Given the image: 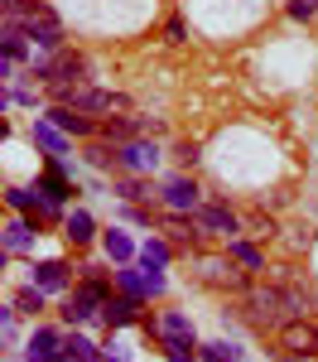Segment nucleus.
<instances>
[{
  "label": "nucleus",
  "mask_w": 318,
  "mask_h": 362,
  "mask_svg": "<svg viewBox=\"0 0 318 362\" xmlns=\"http://www.w3.org/2000/svg\"><path fill=\"white\" fill-rule=\"evenodd\" d=\"M116 165L126 174H154L159 169V145L154 140H126V145H116Z\"/></svg>",
  "instance_id": "nucleus-5"
},
{
  "label": "nucleus",
  "mask_w": 318,
  "mask_h": 362,
  "mask_svg": "<svg viewBox=\"0 0 318 362\" xmlns=\"http://www.w3.org/2000/svg\"><path fill=\"white\" fill-rule=\"evenodd\" d=\"M280 338H285V353H289L294 362L318 358V324H309V319H294V324H285V329H280Z\"/></svg>",
  "instance_id": "nucleus-7"
},
{
  "label": "nucleus",
  "mask_w": 318,
  "mask_h": 362,
  "mask_svg": "<svg viewBox=\"0 0 318 362\" xmlns=\"http://www.w3.org/2000/svg\"><path fill=\"white\" fill-rule=\"evenodd\" d=\"M111 300V290H106V276H87L73 295H68V305H63V319L68 324H92L97 314H102V305Z\"/></svg>",
  "instance_id": "nucleus-3"
},
{
  "label": "nucleus",
  "mask_w": 318,
  "mask_h": 362,
  "mask_svg": "<svg viewBox=\"0 0 318 362\" xmlns=\"http://www.w3.org/2000/svg\"><path fill=\"white\" fill-rule=\"evenodd\" d=\"M44 295H49V290H39V285H29V290H20V295H15V309L34 319V314L44 309Z\"/></svg>",
  "instance_id": "nucleus-27"
},
{
  "label": "nucleus",
  "mask_w": 318,
  "mask_h": 362,
  "mask_svg": "<svg viewBox=\"0 0 318 362\" xmlns=\"http://www.w3.org/2000/svg\"><path fill=\"white\" fill-rule=\"evenodd\" d=\"M159 348L169 353V362H198V353H193L198 343L193 338H159Z\"/></svg>",
  "instance_id": "nucleus-25"
},
{
  "label": "nucleus",
  "mask_w": 318,
  "mask_h": 362,
  "mask_svg": "<svg viewBox=\"0 0 318 362\" xmlns=\"http://www.w3.org/2000/svg\"><path fill=\"white\" fill-rule=\"evenodd\" d=\"M44 83H87V58L78 49H58Z\"/></svg>",
  "instance_id": "nucleus-10"
},
{
  "label": "nucleus",
  "mask_w": 318,
  "mask_h": 362,
  "mask_svg": "<svg viewBox=\"0 0 318 362\" xmlns=\"http://www.w3.org/2000/svg\"><path fill=\"white\" fill-rule=\"evenodd\" d=\"M246 227H251V237H256V242H265V237H275V232H280L270 213H251V218H246Z\"/></svg>",
  "instance_id": "nucleus-29"
},
{
  "label": "nucleus",
  "mask_w": 318,
  "mask_h": 362,
  "mask_svg": "<svg viewBox=\"0 0 318 362\" xmlns=\"http://www.w3.org/2000/svg\"><path fill=\"white\" fill-rule=\"evenodd\" d=\"M63 237H68L73 247H87V242L97 237V223H92V213H82V208H78V213H68V218H63Z\"/></svg>",
  "instance_id": "nucleus-16"
},
{
  "label": "nucleus",
  "mask_w": 318,
  "mask_h": 362,
  "mask_svg": "<svg viewBox=\"0 0 318 362\" xmlns=\"http://www.w3.org/2000/svg\"><path fill=\"white\" fill-rule=\"evenodd\" d=\"M202 358L207 362H241V348L227 343V338H217V343H202Z\"/></svg>",
  "instance_id": "nucleus-26"
},
{
  "label": "nucleus",
  "mask_w": 318,
  "mask_h": 362,
  "mask_svg": "<svg viewBox=\"0 0 318 362\" xmlns=\"http://www.w3.org/2000/svg\"><path fill=\"white\" fill-rule=\"evenodd\" d=\"M63 348H68L73 358H82V362H97V358H102V348H97L87 334H63Z\"/></svg>",
  "instance_id": "nucleus-24"
},
{
  "label": "nucleus",
  "mask_w": 318,
  "mask_h": 362,
  "mask_svg": "<svg viewBox=\"0 0 318 362\" xmlns=\"http://www.w3.org/2000/svg\"><path fill=\"white\" fill-rule=\"evenodd\" d=\"M289 247L309 251V247H314V227H294V237H289Z\"/></svg>",
  "instance_id": "nucleus-33"
},
{
  "label": "nucleus",
  "mask_w": 318,
  "mask_h": 362,
  "mask_svg": "<svg viewBox=\"0 0 318 362\" xmlns=\"http://www.w3.org/2000/svg\"><path fill=\"white\" fill-rule=\"evenodd\" d=\"M193 218H198V227L202 232H212V237H241V218H236V213H231L227 203H198V213H193Z\"/></svg>",
  "instance_id": "nucleus-6"
},
{
  "label": "nucleus",
  "mask_w": 318,
  "mask_h": 362,
  "mask_svg": "<svg viewBox=\"0 0 318 362\" xmlns=\"http://www.w3.org/2000/svg\"><path fill=\"white\" fill-rule=\"evenodd\" d=\"M159 338H193L188 314H178V309H173V314H164V319H159ZM193 343H198V338H193Z\"/></svg>",
  "instance_id": "nucleus-23"
},
{
  "label": "nucleus",
  "mask_w": 318,
  "mask_h": 362,
  "mask_svg": "<svg viewBox=\"0 0 318 362\" xmlns=\"http://www.w3.org/2000/svg\"><path fill=\"white\" fill-rule=\"evenodd\" d=\"M246 276L251 271H236V261H231V251L227 256H198V280L202 285H212V290H246Z\"/></svg>",
  "instance_id": "nucleus-4"
},
{
  "label": "nucleus",
  "mask_w": 318,
  "mask_h": 362,
  "mask_svg": "<svg viewBox=\"0 0 318 362\" xmlns=\"http://www.w3.org/2000/svg\"><path fill=\"white\" fill-rule=\"evenodd\" d=\"M116 290L130 295V300H145V295H149V285H145V266H140V271L121 266V271H116Z\"/></svg>",
  "instance_id": "nucleus-20"
},
{
  "label": "nucleus",
  "mask_w": 318,
  "mask_h": 362,
  "mask_svg": "<svg viewBox=\"0 0 318 362\" xmlns=\"http://www.w3.org/2000/svg\"><path fill=\"white\" fill-rule=\"evenodd\" d=\"M58 353H63V334L58 329H34L29 334V348H25L29 362H54Z\"/></svg>",
  "instance_id": "nucleus-12"
},
{
  "label": "nucleus",
  "mask_w": 318,
  "mask_h": 362,
  "mask_svg": "<svg viewBox=\"0 0 318 362\" xmlns=\"http://www.w3.org/2000/svg\"><path fill=\"white\" fill-rule=\"evenodd\" d=\"M164 203H169V213H198V184L188 179V174H173V179H164Z\"/></svg>",
  "instance_id": "nucleus-9"
},
{
  "label": "nucleus",
  "mask_w": 318,
  "mask_h": 362,
  "mask_svg": "<svg viewBox=\"0 0 318 362\" xmlns=\"http://www.w3.org/2000/svg\"><path fill=\"white\" fill-rule=\"evenodd\" d=\"M102 247H106V256H111V261H121V266H126V261L135 256V242H130V237H126L121 227H111V232L102 237Z\"/></svg>",
  "instance_id": "nucleus-21"
},
{
  "label": "nucleus",
  "mask_w": 318,
  "mask_h": 362,
  "mask_svg": "<svg viewBox=\"0 0 318 362\" xmlns=\"http://www.w3.org/2000/svg\"><path fill=\"white\" fill-rule=\"evenodd\" d=\"M227 251H231V261H236L241 271H251V276H256V271H265V251H260L256 242H246V237H231Z\"/></svg>",
  "instance_id": "nucleus-15"
},
{
  "label": "nucleus",
  "mask_w": 318,
  "mask_h": 362,
  "mask_svg": "<svg viewBox=\"0 0 318 362\" xmlns=\"http://www.w3.org/2000/svg\"><path fill=\"white\" fill-rule=\"evenodd\" d=\"M34 189H39V198H44V203H54V208H63V203H68V194H73V184H68V174H63V169L39 174V179H34Z\"/></svg>",
  "instance_id": "nucleus-13"
},
{
  "label": "nucleus",
  "mask_w": 318,
  "mask_h": 362,
  "mask_svg": "<svg viewBox=\"0 0 318 362\" xmlns=\"http://www.w3.org/2000/svg\"><path fill=\"white\" fill-rule=\"evenodd\" d=\"M20 29L29 34V44H39V49H54V54H58V49H68V44H63V20H58L44 0H29V5H25Z\"/></svg>",
  "instance_id": "nucleus-2"
},
{
  "label": "nucleus",
  "mask_w": 318,
  "mask_h": 362,
  "mask_svg": "<svg viewBox=\"0 0 318 362\" xmlns=\"http://www.w3.org/2000/svg\"><path fill=\"white\" fill-rule=\"evenodd\" d=\"M285 10H289V20H314V15H318V0H289Z\"/></svg>",
  "instance_id": "nucleus-31"
},
{
  "label": "nucleus",
  "mask_w": 318,
  "mask_h": 362,
  "mask_svg": "<svg viewBox=\"0 0 318 362\" xmlns=\"http://www.w3.org/2000/svg\"><path fill=\"white\" fill-rule=\"evenodd\" d=\"M183 34H188V29H183L178 15H173V20H169V44H183Z\"/></svg>",
  "instance_id": "nucleus-34"
},
{
  "label": "nucleus",
  "mask_w": 318,
  "mask_h": 362,
  "mask_svg": "<svg viewBox=\"0 0 318 362\" xmlns=\"http://www.w3.org/2000/svg\"><path fill=\"white\" fill-rule=\"evenodd\" d=\"M102 358H111V362H130V348H126V343H106V348H102Z\"/></svg>",
  "instance_id": "nucleus-32"
},
{
  "label": "nucleus",
  "mask_w": 318,
  "mask_h": 362,
  "mask_svg": "<svg viewBox=\"0 0 318 362\" xmlns=\"http://www.w3.org/2000/svg\"><path fill=\"white\" fill-rule=\"evenodd\" d=\"M34 237H39V227L29 223V218H10V227H5V256L34 247Z\"/></svg>",
  "instance_id": "nucleus-17"
},
{
  "label": "nucleus",
  "mask_w": 318,
  "mask_h": 362,
  "mask_svg": "<svg viewBox=\"0 0 318 362\" xmlns=\"http://www.w3.org/2000/svg\"><path fill=\"white\" fill-rule=\"evenodd\" d=\"M102 324H106V329L140 324V300H130V295H111V300L102 305Z\"/></svg>",
  "instance_id": "nucleus-11"
},
{
  "label": "nucleus",
  "mask_w": 318,
  "mask_h": 362,
  "mask_svg": "<svg viewBox=\"0 0 318 362\" xmlns=\"http://www.w3.org/2000/svg\"><path fill=\"white\" fill-rule=\"evenodd\" d=\"M111 194L121 203H145L149 198V184H145V174H121V179H111Z\"/></svg>",
  "instance_id": "nucleus-18"
},
{
  "label": "nucleus",
  "mask_w": 318,
  "mask_h": 362,
  "mask_svg": "<svg viewBox=\"0 0 318 362\" xmlns=\"http://www.w3.org/2000/svg\"><path fill=\"white\" fill-rule=\"evenodd\" d=\"M173 160H178L183 169H193L202 160V145H198V140H178V145H173Z\"/></svg>",
  "instance_id": "nucleus-30"
},
{
  "label": "nucleus",
  "mask_w": 318,
  "mask_h": 362,
  "mask_svg": "<svg viewBox=\"0 0 318 362\" xmlns=\"http://www.w3.org/2000/svg\"><path fill=\"white\" fill-rule=\"evenodd\" d=\"M29 136H34V145H44L49 155H68V136L58 131L54 121H34V131H29Z\"/></svg>",
  "instance_id": "nucleus-19"
},
{
  "label": "nucleus",
  "mask_w": 318,
  "mask_h": 362,
  "mask_svg": "<svg viewBox=\"0 0 318 362\" xmlns=\"http://www.w3.org/2000/svg\"><path fill=\"white\" fill-rule=\"evenodd\" d=\"M82 155H87V165H97V169H111V165H116V145H106V140L87 145Z\"/></svg>",
  "instance_id": "nucleus-28"
},
{
  "label": "nucleus",
  "mask_w": 318,
  "mask_h": 362,
  "mask_svg": "<svg viewBox=\"0 0 318 362\" xmlns=\"http://www.w3.org/2000/svg\"><path fill=\"white\" fill-rule=\"evenodd\" d=\"M246 319H251V329L280 334V329L294 324V319H309V290L294 285V280L251 285V290H246Z\"/></svg>",
  "instance_id": "nucleus-1"
},
{
  "label": "nucleus",
  "mask_w": 318,
  "mask_h": 362,
  "mask_svg": "<svg viewBox=\"0 0 318 362\" xmlns=\"http://www.w3.org/2000/svg\"><path fill=\"white\" fill-rule=\"evenodd\" d=\"M159 227L169 232L173 251H198L202 227H198V218H193V213H164V218H159Z\"/></svg>",
  "instance_id": "nucleus-8"
},
{
  "label": "nucleus",
  "mask_w": 318,
  "mask_h": 362,
  "mask_svg": "<svg viewBox=\"0 0 318 362\" xmlns=\"http://www.w3.org/2000/svg\"><path fill=\"white\" fill-rule=\"evenodd\" d=\"M68 266H63V261H39V266H34V271H29V285H39V290H49V295H54V290H68Z\"/></svg>",
  "instance_id": "nucleus-14"
},
{
  "label": "nucleus",
  "mask_w": 318,
  "mask_h": 362,
  "mask_svg": "<svg viewBox=\"0 0 318 362\" xmlns=\"http://www.w3.org/2000/svg\"><path fill=\"white\" fill-rule=\"evenodd\" d=\"M169 256H173V242H164V237H149V242L140 247V266H159V271H164V266H169Z\"/></svg>",
  "instance_id": "nucleus-22"
}]
</instances>
